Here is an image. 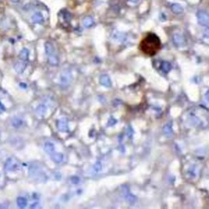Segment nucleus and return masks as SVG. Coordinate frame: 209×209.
I'll return each instance as SVG.
<instances>
[{
    "instance_id": "obj_1",
    "label": "nucleus",
    "mask_w": 209,
    "mask_h": 209,
    "mask_svg": "<svg viewBox=\"0 0 209 209\" xmlns=\"http://www.w3.org/2000/svg\"><path fill=\"white\" fill-rule=\"evenodd\" d=\"M161 48V41L155 34H149L140 42V50L147 56H154Z\"/></svg>"
},
{
    "instance_id": "obj_2",
    "label": "nucleus",
    "mask_w": 209,
    "mask_h": 209,
    "mask_svg": "<svg viewBox=\"0 0 209 209\" xmlns=\"http://www.w3.org/2000/svg\"><path fill=\"white\" fill-rule=\"evenodd\" d=\"M45 53L48 57V62L52 66H57L59 64V57L57 51L51 42H45Z\"/></svg>"
},
{
    "instance_id": "obj_3",
    "label": "nucleus",
    "mask_w": 209,
    "mask_h": 209,
    "mask_svg": "<svg viewBox=\"0 0 209 209\" xmlns=\"http://www.w3.org/2000/svg\"><path fill=\"white\" fill-rule=\"evenodd\" d=\"M20 162L16 157H10L8 158L4 164V168L7 172H14L20 169Z\"/></svg>"
},
{
    "instance_id": "obj_4",
    "label": "nucleus",
    "mask_w": 209,
    "mask_h": 209,
    "mask_svg": "<svg viewBox=\"0 0 209 209\" xmlns=\"http://www.w3.org/2000/svg\"><path fill=\"white\" fill-rule=\"evenodd\" d=\"M197 18L201 26H207L209 25V14L205 11L200 10L197 12Z\"/></svg>"
},
{
    "instance_id": "obj_5",
    "label": "nucleus",
    "mask_w": 209,
    "mask_h": 209,
    "mask_svg": "<svg viewBox=\"0 0 209 209\" xmlns=\"http://www.w3.org/2000/svg\"><path fill=\"white\" fill-rule=\"evenodd\" d=\"M122 194L123 195V197L126 199L127 203H129L131 205L136 204V198L134 195L130 192V190L128 189V188L126 186H123L122 188Z\"/></svg>"
},
{
    "instance_id": "obj_6",
    "label": "nucleus",
    "mask_w": 209,
    "mask_h": 209,
    "mask_svg": "<svg viewBox=\"0 0 209 209\" xmlns=\"http://www.w3.org/2000/svg\"><path fill=\"white\" fill-rule=\"evenodd\" d=\"M71 79H72V76H71L70 72H68V71L63 72L61 76V86L63 88H67L69 85L70 84Z\"/></svg>"
},
{
    "instance_id": "obj_7",
    "label": "nucleus",
    "mask_w": 209,
    "mask_h": 209,
    "mask_svg": "<svg viewBox=\"0 0 209 209\" xmlns=\"http://www.w3.org/2000/svg\"><path fill=\"white\" fill-rule=\"evenodd\" d=\"M57 129L60 131V132H62V133H65V132H68L69 127H68V122L67 120L62 119H60L57 122Z\"/></svg>"
},
{
    "instance_id": "obj_8",
    "label": "nucleus",
    "mask_w": 209,
    "mask_h": 209,
    "mask_svg": "<svg viewBox=\"0 0 209 209\" xmlns=\"http://www.w3.org/2000/svg\"><path fill=\"white\" fill-rule=\"evenodd\" d=\"M32 21L35 24H42L44 22V17L39 11H36L31 16Z\"/></svg>"
},
{
    "instance_id": "obj_9",
    "label": "nucleus",
    "mask_w": 209,
    "mask_h": 209,
    "mask_svg": "<svg viewBox=\"0 0 209 209\" xmlns=\"http://www.w3.org/2000/svg\"><path fill=\"white\" fill-rule=\"evenodd\" d=\"M100 83H101V84L103 85L105 88H110L111 85H112L110 77L106 75V74H102L101 76L100 77Z\"/></svg>"
},
{
    "instance_id": "obj_10",
    "label": "nucleus",
    "mask_w": 209,
    "mask_h": 209,
    "mask_svg": "<svg viewBox=\"0 0 209 209\" xmlns=\"http://www.w3.org/2000/svg\"><path fill=\"white\" fill-rule=\"evenodd\" d=\"M26 68V62L25 61H17L14 65L15 70L17 71L18 73H21L23 71L25 70V69Z\"/></svg>"
},
{
    "instance_id": "obj_11",
    "label": "nucleus",
    "mask_w": 209,
    "mask_h": 209,
    "mask_svg": "<svg viewBox=\"0 0 209 209\" xmlns=\"http://www.w3.org/2000/svg\"><path fill=\"white\" fill-rule=\"evenodd\" d=\"M29 56H30V51H29L27 48H22V49H21V51H20L18 57H19V60L26 62L29 59Z\"/></svg>"
},
{
    "instance_id": "obj_12",
    "label": "nucleus",
    "mask_w": 209,
    "mask_h": 209,
    "mask_svg": "<svg viewBox=\"0 0 209 209\" xmlns=\"http://www.w3.org/2000/svg\"><path fill=\"white\" fill-rule=\"evenodd\" d=\"M44 150L48 154H49L51 155V154H53L54 152H56V148H55V145L52 142H50V141H47L44 144Z\"/></svg>"
},
{
    "instance_id": "obj_13",
    "label": "nucleus",
    "mask_w": 209,
    "mask_h": 209,
    "mask_svg": "<svg viewBox=\"0 0 209 209\" xmlns=\"http://www.w3.org/2000/svg\"><path fill=\"white\" fill-rule=\"evenodd\" d=\"M51 160L53 162H55L56 164H60L63 161V158H64V156H63L62 154L61 153H56L54 152L53 154H51Z\"/></svg>"
},
{
    "instance_id": "obj_14",
    "label": "nucleus",
    "mask_w": 209,
    "mask_h": 209,
    "mask_svg": "<svg viewBox=\"0 0 209 209\" xmlns=\"http://www.w3.org/2000/svg\"><path fill=\"white\" fill-rule=\"evenodd\" d=\"M173 42L175 43L176 45L177 46H181L183 45L184 42H185V39L182 35L181 34H176L173 35Z\"/></svg>"
},
{
    "instance_id": "obj_15",
    "label": "nucleus",
    "mask_w": 209,
    "mask_h": 209,
    "mask_svg": "<svg viewBox=\"0 0 209 209\" xmlns=\"http://www.w3.org/2000/svg\"><path fill=\"white\" fill-rule=\"evenodd\" d=\"M171 10L176 14H181L184 11L183 7L178 3H173L171 5Z\"/></svg>"
},
{
    "instance_id": "obj_16",
    "label": "nucleus",
    "mask_w": 209,
    "mask_h": 209,
    "mask_svg": "<svg viewBox=\"0 0 209 209\" xmlns=\"http://www.w3.org/2000/svg\"><path fill=\"white\" fill-rule=\"evenodd\" d=\"M83 26L86 28H90V27H92L94 25L93 18L92 17H89V16L84 17L83 20Z\"/></svg>"
},
{
    "instance_id": "obj_17",
    "label": "nucleus",
    "mask_w": 209,
    "mask_h": 209,
    "mask_svg": "<svg viewBox=\"0 0 209 209\" xmlns=\"http://www.w3.org/2000/svg\"><path fill=\"white\" fill-rule=\"evenodd\" d=\"M23 124H24V122H23L22 119H20V118L15 117V118H13L12 120H11V125L14 127H16V128H19V127H22Z\"/></svg>"
},
{
    "instance_id": "obj_18",
    "label": "nucleus",
    "mask_w": 209,
    "mask_h": 209,
    "mask_svg": "<svg viewBox=\"0 0 209 209\" xmlns=\"http://www.w3.org/2000/svg\"><path fill=\"white\" fill-rule=\"evenodd\" d=\"M46 110H47V107L44 104H40L36 109L37 115L39 117H43L46 114Z\"/></svg>"
},
{
    "instance_id": "obj_19",
    "label": "nucleus",
    "mask_w": 209,
    "mask_h": 209,
    "mask_svg": "<svg viewBox=\"0 0 209 209\" xmlns=\"http://www.w3.org/2000/svg\"><path fill=\"white\" fill-rule=\"evenodd\" d=\"M160 69L164 73H168L172 70V65L167 61H163L160 65Z\"/></svg>"
},
{
    "instance_id": "obj_20",
    "label": "nucleus",
    "mask_w": 209,
    "mask_h": 209,
    "mask_svg": "<svg viewBox=\"0 0 209 209\" xmlns=\"http://www.w3.org/2000/svg\"><path fill=\"white\" fill-rule=\"evenodd\" d=\"M27 199L25 198H23V197H19V198H17V206L19 207L20 208H25L26 206H27Z\"/></svg>"
},
{
    "instance_id": "obj_21",
    "label": "nucleus",
    "mask_w": 209,
    "mask_h": 209,
    "mask_svg": "<svg viewBox=\"0 0 209 209\" xmlns=\"http://www.w3.org/2000/svg\"><path fill=\"white\" fill-rule=\"evenodd\" d=\"M163 131H164V133L165 134V135H166V136H169V135H171V134H172V133H173L172 125L170 124V123H167V124H166L164 127V129H163Z\"/></svg>"
},
{
    "instance_id": "obj_22",
    "label": "nucleus",
    "mask_w": 209,
    "mask_h": 209,
    "mask_svg": "<svg viewBox=\"0 0 209 209\" xmlns=\"http://www.w3.org/2000/svg\"><path fill=\"white\" fill-rule=\"evenodd\" d=\"M101 168H102V166L101 164V163H96L95 165H94V172L95 173H99L100 171H101Z\"/></svg>"
},
{
    "instance_id": "obj_23",
    "label": "nucleus",
    "mask_w": 209,
    "mask_h": 209,
    "mask_svg": "<svg viewBox=\"0 0 209 209\" xmlns=\"http://www.w3.org/2000/svg\"><path fill=\"white\" fill-rule=\"evenodd\" d=\"M5 111V107H4V105L3 104V103L2 102H0V114L3 113Z\"/></svg>"
},
{
    "instance_id": "obj_24",
    "label": "nucleus",
    "mask_w": 209,
    "mask_h": 209,
    "mask_svg": "<svg viewBox=\"0 0 209 209\" xmlns=\"http://www.w3.org/2000/svg\"><path fill=\"white\" fill-rule=\"evenodd\" d=\"M71 181H73V184H78L79 179L78 177H76V176H73V177H72V179H71Z\"/></svg>"
},
{
    "instance_id": "obj_25",
    "label": "nucleus",
    "mask_w": 209,
    "mask_h": 209,
    "mask_svg": "<svg viewBox=\"0 0 209 209\" xmlns=\"http://www.w3.org/2000/svg\"><path fill=\"white\" fill-rule=\"evenodd\" d=\"M205 36L209 38V27H207L206 29V30H205Z\"/></svg>"
},
{
    "instance_id": "obj_26",
    "label": "nucleus",
    "mask_w": 209,
    "mask_h": 209,
    "mask_svg": "<svg viewBox=\"0 0 209 209\" xmlns=\"http://www.w3.org/2000/svg\"><path fill=\"white\" fill-rule=\"evenodd\" d=\"M129 2H131V3H138L140 0H128Z\"/></svg>"
},
{
    "instance_id": "obj_27",
    "label": "nucleus",
    "mask_w": 209,
    "mask_h": 209,
    "mask_svg": "<svg viewBox=\"0 0 209 209\" xmlns=\"http://www.w3.org/2000/svg\"><path fill=\"white\" fill-rule=\"evenodd\" d=\"M205 96H206V99L207 100V101H209V91H208V92H207L206 95H205Z\"/></svg>"
},
{
    "instance_id": "obj_28",
    "label": "nucleus",
    "mask_w": 209,
    "mask_h": 209,
    "mask_svg": "<svg viewBox=\"0 0 209 209\" xmlns=\"http://www.w3.org/2000/svg\"><path fill=\"white\" fill-rule=\"evenodd\" d=\"M11 1L13 3H18L19 2H20V0H11Z\"/></svg>"
}]
</instances>
